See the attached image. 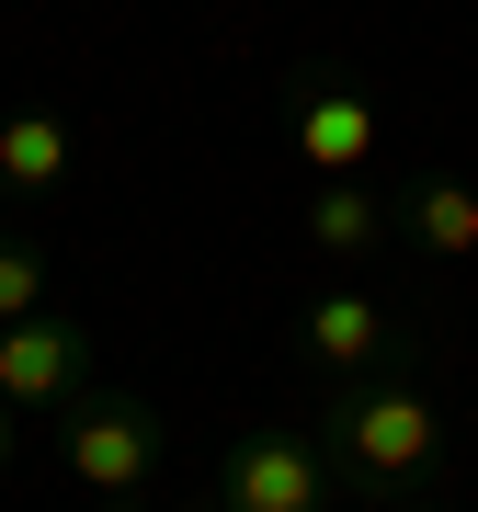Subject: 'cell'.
Wrapping results in <instances>:
<instances>
[{"label": "cell", "mask_w": 478, "mask_h": 512, "mask_svg": "<svg viewBox=\"0 0 478 512\" xmlns=\"http://www.w3.org/2000/svg\"><path fill=\"white\" fill-rule=\"evenodd\" d=\"M217 501L228 512H331V456H319V433H239L228 456H217Z\"/></svg>", "instance_id": "3"}, {"label": "cell", "mask_w": 478, "mask_h": 512, "mask_svg": "<svg viewBox=\"0 0 478 512\" xmlns=\"http://www.w3.org/2000/svg\"><path fill=\"white\" fill-rule=\"evenodd\" d=\"M319 456H331V490L342 501L399 512V501H422L444 478L456 444H444V410H433L422 376L376 365V376H331V399H319Z\"/></svg>", "instance_id": "1"}, {"label": "cell", "mask_w": 478, "mask_h": 512, "mask_svg": "<svg viewBox=\"0 0 478 512\" xmlns=\"http://www.w3.org/2000/svg\"><path fill=\"white\" fill-rule=\"evenodd\" d=\"M285 137H296V160H308V171H331V183H365V171H376V148H387V126H376V103L353 92L342 69H296V103H285Z\"/></svg>", "instance_id": "5"}, {"label": "cell", "mask_w": 478, "mask_h": 512, "mask_svg": "<svg viewBox=\"0 0 478 512\" xmlns=\"http://www.w3.org/2000/svg\"><path fill=\"white\" fill-rule=\"evenodd\" d=\"M296 353H308L319 376H376V365L410 353V319L387 308V296H365V285H331V296L296 308Z\"/></svg>", "instance_id": "6"}, {"label": "cell", "mask_w": 478, "mask_h": 512, "mask_svg": "<svg viewBox=\"0 0 478 512\" xmlns=\"http://www.w3.org/2000/svg\"><path fill=\"white\" fill-rule=\"evenodd\" d=\"M12 444H23V410H12V399H0V467H12Z\"/></svg>", "instance_id": "11"}, {"label": "cell", "mask_w": 478, "mask_h": 512, "mask_svg": "<svg viewBox=\"0 0 478 512\" xmlns=\"http://www.w3.org/2000/svg\"><path fill=\"white\" fill-rule=\"evenodd\" d=\"M399 512H444V501H433V490H422V501H399Z\"/></svg>", "instance_id": "13"}, {"label": "cell", "mask_w": 478, "mask_h": 512, "mask_svg": "<svg viewBox=\"0 0 478 512\" xmlns=\"http://www.w3.org/2000/svg\"><path fill=\"white\" fill-rule=\"evenodd\" d=\"M308 239H319L331 262H365V251H387L399 228H387V194H376V183H319V194H308Z\"/></svg>", "instance_id": "9"}, {"label": "cell", "mask_w": 478, "mask_h": 512, "mask_svg": "<svg viewBox=\"0 0 478 512\" xmlns=\"http://www.w3.org/2000/svg\"><path fill=\"white\" fill-rule=\"evenodd\" d=\"M183 512H228V501H217V490H205V501H183Z\"/></svg>", "instance_id": "12"}, {"label": "cell", "mask_w": 478, "mask_h": 512, "mask_svg": "<svg viewBox=\"0 0 478 512\" xmlns=\"http://www.w3.org/2000/svg\"><path fill=\"white\" fill-rule=\"evenodd\" d=\"M69 160H80V137H69L57 103H12L0 114V194H57Z\"/></svg>", "instance_id": "8"}, {"label": "cell", "mask_w": 478, "mask_h": 512, "mask_svg": "<svg viewBox=\"0 0 478 512\" xmlns=\"http://www.w3.org/2000/svg\"><path fill=\"white\" fill-rule=\"evenodd\" d=\"M57 456H69V478L103 512H148V490H160V410L137 387H80L57 410Z\"/></svg>", "instance_id": "2"}, {"label": "cell", "mask_w": 478, "mask_h": 512, "mask_svg": "<svg viewBox=\"0 0 478 512\" xmlns=\"http://www.w3.org/2000/svg\"><path fill=\"white\" fill-rule=\"evenodd\" d=\"M35 308H46V251H35L23 228H0V330L35 319Z\"/></svg>", "instance_id": "10"}, {"label": "cell", "mask_w": 478, "mask_h": 512, "mask_svg": "<svg viewBox=\"0 0 478 512\" xmlns=\"http://www.w3.org/2000/svg\"><path fill=\"white\" fill-rule=\"evenodd\" d=\"M80 387H92V330H80L69 308H35V319L0 330V399H12L23 421H57Z\"/></svg>", "instance_id": "4"}, {"label": "cell", "mask_w": 478, "mask_h": 512, "mask_svg": "<svg viewBox=\"0 0 478 512\" xmlns=\"http://www.w3.org/2000/svg\"><path fill=\"white\" fill-rule=\"evenodd\" d=\"M387 228H399L422 262H478V183H456V171H410V183L387 194Z\"/></svg>", "instance_id": "7"}]
</instances>
